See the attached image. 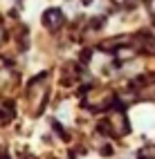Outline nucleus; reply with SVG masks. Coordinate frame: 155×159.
Returning a JSON list of instances; mask_svg holds the SVG:
<instances>
[{"instance_id": "f257e3e1", "label": "nucleus", "mask_w": 155, "mask_h": 159, "mask_svg": "<svg viewBox=\"0 0 155 159\" xmlns=\"http://www.w3.org/2000/svg\"><path fill=\"white\" fill-rule=\"evenodd\" d=\"M43 25L47 29H59L63 25V11H59V9H47L45 16H43Z\"/></svg>"}, {"instance_id": "f03ea898", "label": "nucleus", "mask_w": 155, "mask_h": 159, "mask_svg": "<svg viewBox=\"0 0 155 159\" xmlns=\"http://www.w3.org/2000/svg\"><path fill=\"white\" fill-rule=\"evenodd\" d=\"M27 97H29V101L34 103V112H36V110H38V103L45 99V90L40 88V83H38V81L29 85V90H27Z\"/></svg>"}, {"instance_id": "7ed1b4c3", "label": "nucleus", "mask_w": 155, "mask_h": 159, "mask_svg": "<svg viewBox=\"0 0 155 159\" xmlns=\"http://www.w3.org/2000/svg\"><path fill=\"white\" fill-rule=\"evenodd\" d=\"M110 128H112V132H117V134H126L128 125H126V119H124V114H121V112L110 116Z\"/></svg>"}, {"instance_id": "20e7f679", "label": "nucleus", "mask_w": 155, "mask_h": 159, "mask_svg": "<svg viewBox=\"0 0 155 159\" xmlns=\"http://www.w3.org/2000/svg\"><path fill=\"white\" fill-rule=\"evenodd\" d=\"M135 56V49L133 47H121V49H117V58L119 61H126V58H133Z\"/></svg>"}, {"instance_id": "39448f33", "label": "nucleus", "mask_w": 155, "mask_h": 159, "mask_svg": "<svg viewBox=\"0 0 155 159\" xmlns=\"http://www.w3.org/2000/svg\"><path fill=\"white\" fill-rule=\"evenodd\" d=\"M9 116H12V105L0 103V121H7Z\"/></svg>"}, {"instance_id": "423d86ee", "label": "nucleus", "mask_w": 155, "mask_h": 159, "mask_svg": "<svg viewBox=\"0 0 155 159\" xmlns=\"http://www.w3.org/2000/svg\"><path fill=\"white\" fill-rule=\"evenodd\" d=\"M148 9H151V14H155V0H148Z\"/></svg>"}, {"instance_id": "0eeeda50", "label": "nucleus", "mask_w": 155, "mask_h": 159, "mask_svg": "<svg viewBox=\"0 0 155 159\" xmlns=\"http://www.w3.org/2000/svg\"><path fill=\"white\" fill-rule=\"evenodd\" d=\"M130 0H115V5H128Z\"/></svg>"}, {"instance_id": "6e6552de", "label": "nucleus", "mask_w": 155, "mask_h": 159, "mask_svg": "<svg viewBox=\"0 0 155 159\" xmlns=\"http://www.w3.org/2000/svg\"><path fill=\"white\" fill-rule=\"evenodd\" d=\"M2 40H5V31L0 29V43H2Z\"/></svg>"}, {"instance_id": "1a4fd4ad", "label": "nucleus", "mask_w": 155, "mask_h": 159, "mask_svg": "<svg viewBox=\"0 0 155 159\" xmlns=\"http://www.w3.org/2000/svg\"><path fill=\"white\" fill-rule=\"evenodd\" d=\"M0 65H5V58H0Z\"/></svg>"}, {"instance_id": "9d476101", "label": "nucleus", "mask_w": 155, "mask_h": 159, "mask_svg": "<svg viewBox=\"0 0 155 159\" xmlns=\"http://www.w3.org/2000/svg\"><path fill=\"white\" fill-rule=\"evenodd\" d=\"M27 159H34V157H27Z\"/></svg>"}]
</instances>
